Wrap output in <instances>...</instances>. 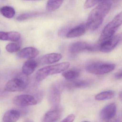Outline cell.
<instances>
[{"mask_svg":"<svg viewBox=\"0 0 122 122\" xmlns=\"http://www.w3.org/2000/svg\"><path fill=\"white\" fill-rule=\"evenodd\" d=\"M8 34V41L17 42L20 39L21 35L19 33L17 32H10Z\"/></svg>","mask_w":122,"mask_h":122,"instance_id":"cb8c5ba5","label":"cell"},{"mask_svg":"<svg viewBox=\"0 0 122 122\" xmlns=\"http://www.w3.org/2000/svg\"><path fill=\"white\" fill-rule=\"evenodd\" d=\"M20 117V113L15 110L7 111L3 116V120L5 122H15L17 121Z\"/></svg>","mask_w":122,"mask_h":122,"instance_id":"2e32d148","label":"cell"},{"mask_svg":"<svg viewBox=\"0 0 122 122\" xmlns=\"http://www.w3.org/2000/svg\"><path fill=\"white\" fill-rule=\"evenodd\" d=\"M37 65V62L35 60L32 59H29L25 61L23 66V73L27 76L31 75Z\"/></svg>","mask_w":122,"mask_h":122,"instance_id":"9a60e30c","label":"cell"},{"mask_svg":"<svg viewBox=\"0 0 122 122\" xmlns=\"http://www.w3.org/2000/svg\"><path fill=\"white\" fill-rule=\"evenodd\" d=\"M48 99L53 107L59 106L61 101V88L58 85L51 86L49 90Z\"/></svg>","mask_w":122,"mask_h":122,"instance_id":"9c48e42d","label":"cell"},{"mask_svg":"<svg viewBox=\"0 0 122 122\" xmlns=\"http://www.w3.org/2000/svg\"><path fill=\"white\" fill-rule=\"evenodd\" d=\"M115 65L113 63L94 62L88 64L86 69L88 72L96 75H102L113 71Z\"/></svg>","mask_w":122,"mask_h":122,"instance_id":"5b68a950","label":"cell"},{"mask_svg":"<svg viewBox=\"0 0 122 122\" xmlns=\"http://www.w3.org/2000/svg\"><path fill=\"white\" fill-rule=\"evenodd\" d=\"M6 50L7 52L11 53L18 52L20 49V46L18 43H10L7 45Z\"/></svg>","mask_w":122,"mask_h":122,"instance_id":"7402d4cb","label":"cell"},{"mask_svg":"<svg viewBox=\"0 0 122 122\" xmlns=\"http://www.w3.org/2000/svg\"><path fill=\"white\" fill-rule=\"evenodd\" d=\"M80 73V70L72 69L65 71L62 73V75L65 79L67 80H73L78 77Z\"/></svg>","mask_w":122,"mask_h":122,"instance_id":"ac0fdd59","label":"cell"},{"mask_svg":"<svg viewBox=\"0 0 122 122\" xmlns=\"http://www.w3.org/2000/svg\"><path fill=\"white\" fill-rule=\"evenodd\" d=\"M110 0H86L84 4V8L85 9H89L102 2Z\"/></svg>","mask_w":122,"mask_h":122,"instance_id":"603a6c76","label":"cell"},{"mask_svg":"<svg viewBox=\"0 0 122 122\" xmlns=\"http://www.w3.org/2000/svg\"><path fill=\"white\" fill-rule=\"evenodd\" d=\"M62 57V55L59 53H50L41 57L39 60V63L42 65L52 64L60 60Z\"/></svg>","mask_w":122,"mask_h":122,"instance_id":"7c38bea8","label":"cell"},{"mask_svg":"<svg viewBox=\"0 0 122 122\" xmlns=\"http://www.w3.org/2000/svg\"><path fill=\"white\" fill-rule=\"evenodd\" d=\"M40 13L38 12L28 13H24L20 15L17 17V20L18 21H22L26 20L30 18L33 17L37 15H39Z\"/></svg>","mask_w":122,"mask_h":122,"instance_id":"44dd1931","label":"cell"},{"mask_svg":"<svg viewBox=\"0 0 122 122\" xmlns=\"http://www.w3.org/2000/svg\"><path fill=\"white\" fill-rule=\"evenodd\" d=\"M13 102L15 105L21 107L35 105L37 103V101L34 97L27 94L20 95L15 97Z\"/></svg>","mask_w":122,"mask_h":122,"instance_id":"52a82bcc","label":"cell"},{"mask_svg":"<svg viewBox=\"0 0 122 122\" xmlns=\"http://www.w3.org/2000/svg\"><path fill=\"white\" fill-rule=\"evenodd\" d=\"M70 65L69 62H64L41 68L36 73V80L38 82H41L49 75L57 74L65 71L70 67Z\"/></svg>","mask_w":122,"mask_h":122,"instance_id":"7a4b0ae2","label":"cell"},{"mask_svg":"<svg viewBox=\"0 0 122 122\" xmlns=\"http://www.w3.org/2000/svg\"><path fill=\"white\" fill-rule=\"evenodd\" d=\"M115 78L116 79H120L122 78V71H119L116 73L115 76Z\"/></svg>","mask_w":122,"mask_h":122,"instance_id":"83f0119b","label":"cell"},{"mask_svg":"<svg viewBox=\"0 0 122 122\" xmlns=\"http://www.w3.org/2000/svg\"><path fill=\"white\" fill-rule=\"evenodd\" d=\"M122 40V35L118 34L113 36L99 43L98 45V50L104 53H108L114 50Z\"/></svg>","mask_w":122,"mask_h":122,"instance_id":"8992f818","label":"cell"},{"mask_svg":"<svg viewBox=\"0 0 122 122\" xmlns=\"http://www.w3.org/2000/svg\"><path fill=\"white\" fill-rule=\"evenodd\" d=\"M98 50V46L91 45L84 42L74 43L70 47V52L73 54L78 53L85 51H94Z\"/></svg>","mask_w":122,"mask_h":122,"instance_id":"ba28073f","label":"cell"},{"mask_svg":"<svg viewBox=\"0 0 122 122\" xmlns=\"http://www.w3.org/2000/svg\"><path fill=\"white\" fill-rule=\"evenodd\" d=\"M0 12L3 16L8 18H12L15 14V9L10 6L3 7L0 9Z\"/></svg>","mask_w":122,"mask_h":122,"instance_id":"ffe728a7","label":"cell"},{"mask_svg":"<svg viewBox=\"0 0 122 122\" xmlns=\"http://www.w3.org/2000/svg\"><path fill=\"white\" fill-rule=\"evenodd\" d=\"M65 0H48L46 5V10L48 12H53L61 6Z\"/></svg>","mask_w":122,"mask_h":122,"instance_id":"e0dca14e","label":"cell"},{"mask_svg":"<svg viewBox=\"0 0 122 122\" xmlns=\"http://www.w3.org/2000/svg\"><path fill=\"white\" fill-rule=\"evenodd\" d=\"M39 51L32 47H28L22 49L18 53V56L20 58L31 59L38 55Z\"/></svg>","mask_w":122,"mask_h":122,"instance_id":"4fadbf2b","label":"cell"},{"mask_svg":"<svg viewBox=\"0 0 122 122\" xmlns=\"http://www.w3.org/2000/svg\"><path fill=\"white\" fill-rule=\"evenodd\" d=\"M24 73L9 80L5 86L7 92H20L25 90L28 84V78Z\"/></svg>","mask_w":122,"mask_h":122,"instance_id":"277c9868","label":"cell"},{"mask_svg":"<svg viewBox=\"0 0 122 122\" xmlns=\"http://www.w3.org/2000/svg\"><path fill=\"white\" fill-rule=\"evenodd\" d=\"M116 113V105L114 103H110L101 110L100 117L102 120H110L115 117Z\"/></svg>","mask_w":122,"mask_h":122,"instance_id":"8fae6325","label":"cell"},{"mask_svg":"<svg viewBox=\"0 0 122 122\" xmlns=\"http://www.w3.org/2000/svg\"><path fill=\"white\" fill-rule=\"evenodd\" d=\"M111 7L110 1L99 3L89 14L86 24L87 28L92 30L98 29L102 23L104 18L110 10Z\"/></svg>","mask_w":122,"mask_h":122,"instance_id":"6da1fadb","label":"cell"},{"mask_svg":"<svg viewBox=\"0 0 122 122\" xmlns=\"http://www.w3.org/2000/svg\"><path fill=\"white\" fill-rule=\"evenodd\" d=\"M86 25L81 24L69 30L66 34V37L68 38H73L82 36L86 32Z\"/></svg>","mask_w":122,"mask_h":122,"instance_id":"5bb4252c","label":"cell"},{"mask_svg":"<svg viewBox=\"0 0 122 122\" xmlns=\"http://www.w3.org/2000/svg\"><path fill=\"white\" fill-rule=\"evenodd\" d=\"M63 110L59 106L53 107L52 109L46 113L43 118V122H54L57 121L62 117Z\"/></svg>","mask_w":122,"mask_h":122,"instance_id":"30bf717a","label":"cell"},{"mask_svg":"<svg viewBox=\"0 0 122 122\" xmlns=\"http://www.w3.org/2000/svg\"><path fill=\"white\" fill-rule=\"evenodd\" d=\"M75 116L73 114H70L66 118L63 119L62 122H73L75 120Z\"/></svg>","mask_w":122,"mask_h":122,"instance_id":"484cf974","label":"cell"},{"mask_svg":"<svg viewBox=\"0 0 122 122\" xmlns=\"http://www.w3.org/2000/svg\"><path fill=\"white\" fill-rule=\"evenodd\" d=\"M115 95V92L112 91H103L96 95L95 97V99L98 101L105 100L111 99Z\"/></svg>","mask_w":122,"mask_h":122,"instance_id":"d6986e66","label":"cell"},{"mask_svg":"<svg viewBox=\"0 0 122 122\" xmlns=\"http://www.w3.org/2000/svg\"><path fill=\"white\" fill-rule=\"evenodd\" d=\"M0 40L2 41H8V32L0 31Z\"/></svg>","mask_w":122,"mask_h":122,"instance_id":"4316f807","label":"cell"},{"mask_svg":"<svg viewBox=\"0 0 122 122\" xmlns=\"http://www.w3.org/2000/svg\"><path fill=\"white\" fill-rule=\"evenodd\" d=\"M119 97H120V100H122V93H121V92L120 95H119Z\"/></svg>","mask_w":122,"mask_h":122,"instance_id":"f1b7e54d","label":"cell"},{"mask_svg":"<svg viewBox=\"0 0 122 122\" xmlns=\"http://www.w3.org/2000/svg\"><path fill=\"white\" fill-rule=\"evenodd\" d=\"M91 82L90 80H82L75 82L73 84V86L76 88L85 87L90 85Z\"/></svg>","mask_w":122,"mask_h":122,"instance_id":"d4e9b609","label":"cell"},{"mask_svg":"<svg viewBox=\"0 0 122 122\" xmlns=\"http://www.w3.org/2000/svg\"><path fill=\"white\" fill-rule=\"evenodd\" d=\"M27 0V1H39V0Z\"/></svg>","mask_w":122,"mask_h":122,"instance_id":"f546056e","label":"cell"},{"mask_svg":"<svg viewBox=\"0 0 122 122\" xmlns=\"http://www.w3.org/2000/svg\"><path fill=\"white\" fill-rule=\"evenodd\" d=\"M122 22V12L117 15L113 20L104 27L99 39V43L109 39L113 36Z\"/></svg>","mask_w":122,"mask_h":122,"instance_id":"3957f363","label":"cell"}]
</instances>
